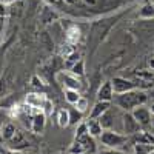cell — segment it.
I'll return each mask as SVG.
<instances>
[{
    "label": "cell",
    "instance_id": "6da1fadb",
    "mask_svg": "<svg viewBox=\"0 0 154 154\" xmlns=\"http://www.w3.org/2000/svg\"><path fill=\"white\" fill-rule=\"evenodd\" d=\"M148 100V96L142 89H131V91H126L122 94H116L114 96V103L119 108H122L123 111H133L134 108L145 105Z\"/></svg>",
    "mask_w": 154,
    "mask_h": 154
},
{
    "label": "cell",
    "instance_id": "7a4b0ae2",
    "mask_svg": "<svg viewBox=\"0 0 154 154\" xmlns=\"http://www.w3.org/2000/svg\"><path fill=\"white\" fill-rule=\"evenodd\" d=\"M128 136L122 134L119 131L114 130H103L100 134V142L105 148H114V149H122V146H125L128 143Z\"/></svg>",
    "mask_w": 154,
    "mask_h": 154
},
{
    "label": "cell",
    "instance_id": "3957f363",
    "mask_svg": "<svg viewBox=\"0 0 154 154\" xmlns=\"http://www.w3.org/2000/svg\"><path fill=\"white\" fill-rule=\"evenodd\" d=\"M122 128H123V134H126L128 137L137 134L139 131H142V126L140 123L134 119V116L131 111H126L122 117Z\"/></svg>",
    "mask_w": 154,
    "mask_h": 154
},
{
    "label": "cell",
    "instance_id": "277c9868",
    "mask_svg": "<svg viewBox=\"0 0 154 154\" xmlns=\"http://www.w3.org/2000/svg\"><path fill=\"white\" fill-rule=\"evenodd\" d=\"M133 116H134V119L140 123V126L143 128H148V126H151V109L149 108H146L145 105H140V106H137V108H134L133 111Z\"/></svg>",
    "mask_w": 154,
    "mask_h": 154
},
{
    "label": "cell",
    "instance_id": "5b68a950",
    "mask_svg": "<svg viewBox=\"0 0 154 154\" xmlns=\"http://www.w3.org/2000/svg\"><path fill=\"white\" fill-rule=\"evenodd\" d=\"M57 80L65 86L68 89H77V91H80V88H82V83L79 80V77L74 75L72 72L68 74V72H57Z\"/></svg>",
    "mask_w": 154,
    "mask_h": 154
},
{
    "label": "cell",
    "instance_id": "8992f818",
    "mask_svg": "<svg viewBox=\"0 0 154 154\" xmlns=\"http://www.w3.org/2000/svg\"><path fill=\"white\" fill-rule=\"evenodd\" d=\"M111 83H112L114 94H122L126 91H131V89H136V83L125 79V77H114L111 80Z\"/></svg>",
    "mask_w": 154,
    "mask_h": 154
},
{
    "label": "cell",
    "instance_id": "52a82bcc",
    "mask_svg": "<svg viewBox=\"0 0 154 154\" xmlns=\"http://www.w3.org/2000/svg\"><path fill=\"white\" fill-rule=\"evenodd\" d=\"M45 125H46V114L42 109H37L32 114V123H31V131L34 134H40L45 130Z\"/></svg>",
    "mask_w": 154,
    "mask_h": 154
},
{
    "label": "cell",
    "instance_id": "ba28073f",
    "mask_svg": "<svg viewBox=\"0 0 154 154\" xmlns=\"http://www.w3.org/2000/svg\"><path fill=\"white\" fill-rule=\"evenodd\" d=\"M29 146V142H26V139H25V134L22 131H16V134L12 136V139L9 140V148L12 151H20V149H25Z\"/></svg>",
    "mask_w": 154,
    "mask_h": 154
},
{
    "label": "cell",
    "instance_id": "9c48e42d",
    "mask_svg": "<svg viewBox=\"0 0 154 154\" xmlns=\"http://www.w3.org/2000/svg\"><path fill=\"white\" fill-rule=\"evenodd\" d=\"M46 96L45 94H40V93H29L28 96H26V99H25V102L29 105V106H32V108H35V109H42L43 108V105H45V102H46Z\"/></svg>",
    "mask_w": 154,
    "mask_h": 154
},
{
    "label": "cell",
    "instance_id": "30bf717a",
    "mask_svg": "<svg viewBox=\"0 0 154 154\" xmlns=\"http://www.w3.org/2000/svg\"><path fill=\"white\" fill-rule=\"evenodd\" d=\"M114 99V89L111 82H105L99 88L97 91V100H103V102H111Z\"/></svg>",
    "mask_w": 154,
    "mask_h": 154
},
{
    "label": "cell",
    "instance_id": "8fae6325",
    "mask_svg": "<svg viewBox=\"0 0 154 154\" xmlns=\"http://www.w3.org/2000/svg\"><path fill=\"white\" fill-rule=\"evenodd\" d=\"M111 106L109 102H103V100H97L94 106L91 108V114H89V119H99L105 111H108Z\"/></svg>",
    "mask_w": 154,
    "mask_h": 154
},
{
    "label": "cell",
    "instance_id": "7c38bea8",
    "mask_svg": "<svg viewBox=\"0 0 154 154\" xmlns=\"http://www.w3.org/2000/svg\"><path fill=\"white\" fill-rule=\"evenodd\" d=\"M85 123L88 128V133L93 137H100L102 131H103V126H102L99 119H88V122H85Z\"/></svg>",
    "mask_w": 154,
    "mask_h": 154
},
{
    "label": "cell",
    "instance_id": "4fadbf2b",
    "mask_svg": "<svg viewBox=\"0 0 154 154\" xmlns=\"http://www.w3.org/2000/svg\"><path fill=\"white\" fill-rule=\"evenodd\" d=\"M114 117H116V114H112V109L109 106L108 111H105L103 114L99 117L102 126H103V130H112V125H114Z\"/></svg>",
    "mask_w": 154,
    "mask_h": 154
},
{
    "label": "cell",
    "instance_id": "5bb4252c",
    "mask_svg": "<svg viewBox=\"0 0 154 154\" xmlns=\"http://www.w3.org/2000/svg\"><path fill=\"white\" fill-rule=\"evenodd\" d=\"M80 29L75 26V25H71V26L66 29V34H65V38L69 45H75L77 42L80 40Z\"/></svg>",
    "mask_w": 154,
    "mask_h": 154
},
{
    "label": "cell",
    "instance_id": "9a60e30c",
    "mask_svg": "<svg viewBox=\"0 0 154 154\" xmlns=\"http://www.w3.org/2000/svg\"><path fill=\"white\" fill-rule=\"evenodd\" d=\"M154 149V145L151 143H142V142H134L133 152L134 154H149Z\"/></svg>",
    "mask_w": 154,
    "mask_h": 154
},
{
    "label": "cell",
    "instance_id": "2e32d148",
    "mask_svg": "<svg viewBox=\"0 0 154 154\" xmlns=\"http://www.w3.org/2000/svg\"><path fill=\"white\" fill-rule=\"evenodd\" d=\"M16 131H17V128L12 125V123H5V125L2 126V131H0V134H2L3 140L9 142V140L12 139V136L16 134Z\"/></svg>",
    "mask_w": 154,
    "mask_h": 154
},
{
    "label": "cell",
    "instance_id": "e0dca14e",
    "mask_svg": "<svg viewBox=\"0 0 154 154\" xmlns=\"http://www.w3.org/2000/svg\"><path fill=\"white\" fill-rule=\"evenodd\" d=\"M57 123H59L60 128L69 126V114H68V109H59V112H57Z\"/></svg>",
    "mask_w": 154,
    "mask_h": 154
},
{
    "label": "cell",
    "instance_id": "ac0fdd59",
    "mask_svg": "<svg viewBox=\"0 0 154 154\" xmlns=\"http://www.w3.org/2000/svg\"><path fill=\"white\" fill-rule=\"evenodd\" d=\"M139 16L142 19H154V3H146L145 6L140 8Z\"/></svg>",
    "mask_w": 154,
    "mask_h": 154
},
{
    "label": "cell",
    "instance_id": "d6986e66",
    "mask_svg": "<svg viewBox=\"0 0 154 154\" xmlns=\"http://www.w3.org/2000/svg\"><path fill=\"white\" fill-rule=\"evenodd\" d=\"M79 99H80V93L77 91V89H68V88H65V100L68 102L69 105H74Z\"/></svg>",
    "mask_w": 154,
    "mask_h": 154
},
{
    "label": "cell",
    "instance_id": "ffe728a7",
    "mask_svg": "<svg viewBox=\"0 0 154 154\" xmlns=\"http://www.w3.org/2000/svg\"><path fill=\"white\" fill-rule=\"evenodd\" d=\"M68 114H69V125H79V123L82 122L83 112L77 111L75 108H71V109L68 111Z\"/></svg>",
    "mask_w": 154,
    "mask_h": 154
},
{
    "label": "cell",
    "instance_id": "44dd1931",
    "mask_svg": "<svg viewBox=\"0 0 154 154\" xmlns=\"http://www.w3.org/2000/svg\"><path fill=\"white\" fill-rule=\"evenodd\" d=\"M69 69H71V72H72L74 75H77V77H82V75L85 74V62H83V60L75 62V63H74V65H72Z\"/></svg>",
    "mask_w": 154,
    "mask_h": 154
},
{
    "label": "cell",
    "instance_id": "7402d4cb",
    "mask_svg": "<svg viewBox=\"0 0 154 154\" xmlns=\"http://www.w3.org/2000/svg\"><path fill=\"white\" fill-rule=\"evenodd\" d=\"M57 19V14L54 11H51L49 8H45L43 9V12H42V22L43 23H51L53 20H56Z\"/></svg>",
    "mask_w": 154,
    "mask_h": 154
},
{
    "label": "cell",
    "instance_id": "603a6c76",
    "mask_svg": "<svg viewBox=\"0 0 154 154\" xmlns=\"http://www.w3.org/2000/svg\"><path fill=\"white\" fill-rule=\"evenodd\" d=\"M136 75H137L142 82H149V80L154 79V71H152V69H142V71H139Z\"/></svg>",
    "mask_w": 154,
    "mask_h": 154
},
{
    "label": "cell",
    "instance_id": "cb8c5ba5",
    "mask_svg": "<svg viewBox=\"0 0 154 154\" xmlns=\"http://www.w3.org/2000/svg\"><path fill=\"white\" fill-rule=\"evenodd\" d=\"M74 108H75L77 111H80V112H86V111H88V108H89L88 99H85V97H82V96H80V99L74 103Z\"/></svg>",
    "mask_w": 154,
    "mask_h": 154
},
{
    "label": "cell",
    "instance_id": "d4e9b609",
    "mask_svg": "<svg viewBox=\"0 0 154 154\" xmlns=\"http://www.w3.org/2000/svg\"><path fill=\"white\" fill-rule=\"evenodd\" d=\"M80 60V54L77 53V51H71L69 54H66V66L71 68L75 62H79Z\"/></svg>",
    "mask_w": 154,
    "mask_h": 154
},
{
    "label": "cell",
    "instance_id": "484cf974",
    "mask_svg": "<svg viewBox=\"0 0 154 154\" xmlns=\"http://www.w3.org/2000/svg\"><path fill=\"white\" fill-rule=\"evenodd\" d=\"M40 43H42L46 49H53V38L49 37L48 32H42V34H40Z\"/></svg>",
    "mask_w": 154,
    "mask_h": 154
},
{
    "label": "cell",
    "instance_id": "4316f807",
    "mask_svg": "<svg viewBox=\"0 0 154 154\" xmlns=\"http://www.w3.org/2000/svg\"><path fill=\"white\" fill-rule=\"evenodd\" d=\"M31 85H32L35 89H43V88H45L43 80H42L38 75H32V79H31Z\"/></svg>",
    "mask_w": 154,
    "mask_h": 154
},
{
    "label": "cell",
    "instance_id": "83f0119b",
    "mask_svg": "<svg viewBox=\"0 0 154 154\" xmlns=\"http://www.w3.org/2000/svg\"><path fill=\"white\" fill-rule=\"evenodd\" d=\"M42 111H43L46 116H48V114H53V111H54V106H53V103H51V100H49V99H46V102H45V105H43Z\"/></svg>",
    "mask_w": 154,
    "mask_h": 154
},
{
    "label": "cell",
    "instance_id": "f1b7e54d",
    "mask_svg": "<svg viewBox=\"0 0 154 154\" xmlns=\"http://www.w3.org/2000/svg\"><path fill=\"white\" fill-rule=\"evenodd\" d=\"M97 154H130V152H125L122 149H114V148H106V149H102Z\"/></svg>",
    "mask_w": 154,
    "mask_h": 154
},
{
    "label": "cell",
    "instance_id": "f546056e",
    "mask_svg": "<svg viewBox=\"0 0 154 154\" xmlns=\"http://www.w3.org/2000/svg\"><path fill=\"white\" fill-rule=\"evenodd\" d=\"M17 2V0H0V3L5 5V6H11V5H14Z\"/></svg>",
    "mask_w": 154,
    "mask_h": 154
},
{
    "label": "cell",
    "instance_id": "4dcf8cb0",
    "mask_svg": "<svg viewBox=\"0 0 154 154\" xmlns=\"http://www.w3.org/2000/svg\"><path fill=\"white\" fill-rule=\"evenodd\" d=\"M5 14H6V9H5V5L0 3V20L5 19Z\"/></svg>",
    "mask_w": 154,
    "mask_h": 154
},
{
    "label": "cell",
    "instance_id": "1f68e13d",
    "mask_svg": "<svg viewBox=\"0 0 154 154\" xmlns=\"http://www.w3.org/2000/svg\"><path fill=\"white\" fill-rule=\"evenodd\" d=\"M83 2H85L86 5H91V6H94V5L97 3V0H83Z\"/></svg>",
    "mask_w": 154,
    "mask_h": 154
},
{
    "label": "cell",
    "instance_id": "d6a6232c",
    "mask_svg": "<svg viewBox=\"0 0 154 154\" xmlns=\"http://www.w3.org/2000/svg\"><path fill=\"white\" fill-rule=\"evenodd\" d=\"M65 3H68V5H74L75 3V0H63Z\"/></svg>",
    "mask_w": 154,
    "mask_h": 154
},
{
    "label": "cell",
    "instance_id": "836d02e7",
    "mask_svg": "<svg viewBox=\"0 0 154 154\" xmlns=\"http://www.w3.org/2000/svg\"><path fill=\"white\" fill-rule=\"evenodd\" d=\"M149 66H151V69L154 71V59H151V60H149Z\"/></svg>",
    "mask_w": 154,
    "mask_h": 154
},
{
    "label": "cell",
    "instance_id": "e575fe53",
    "mask_svg": "<svg viewBox=\"0 0 154 154\" xmlns=\"http://www.w3.org/2000/svg\"><path fill=\"white\" fill-rule=\"evenodd\" d=\"M151 126H152V128H154V114H152V116H151Z\"/></svg>",
    "mask_w": 154,
    "mask_h": 154
},
{
    "label": "cell",
    "instance_id": "d590c367",
    "mask_svg": "<svg viewBox=\"0 0 154 154\" xmlns=\"http://www.w3.org/2000/svg\"><path fill=\"white\" fill-rule=\"evenodd\" d=\"M149 109H151V114H154V103H152V105L149 106Z\"/></svg>",
    "mask_w": 154,
    "mask_h": 154
},
{
    "label": "cell",
    "instance_id": "8d00e7d4",
    "mask_svg": "<svg viewBox=\"0 0 154 154\" xmlns=\"http://www.w3.org/2000/svg\"><path fill=\"white\" fill-rule=\"evenodd\" d=\"M149 133H151V134H152V137H154V128H152V131H149Z\"/></svg>",
    "mask_w": 154,
    "mask_h": 154
},
{
    "label": "cell",
    "instance_id": "74e56055",
    "mask_svg": "<svg viewBox=\"0 0 154 154\" xmlns=\"http://www.w3.org/2000/svg\"><path fill=\"white\" fill-rule=\"evenodd\" d=\"M0 131H2V122H0Z\"/></svg>",
    "mask_w": 154,
    "mask_h": 154
},
{
    "label": "cell",
    "instance_id": "f35d334b",
    "mask_svg": "<svg viewBox=\"0 0 154 154\" xmlns=\"http://www.w3.org/2000/svg\"><path fill=\"white\" fill-rule=\"evenodd\" d=\"M149 154H154V149H152V151H151V152H149Z\"/></svg>",
    "mask_w": 154,
    "mask_h": 154
}]
</instances>
